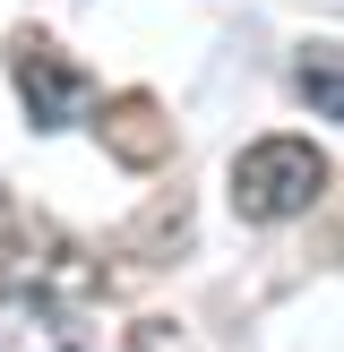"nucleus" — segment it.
Masks as SVG:
<instances>
[{
    "label": "nucleus",
    "instance_id": "39448f33",
    "mask_svg": "<svg viewBox=\"0 0 344 352\" xmlns=\"http://www.w3.org/2000/svg\"><path fill=\"white\" fill-rule=\"evenodd\" d=\"M292 95L319 120H344V43H301L292 52Z\"/></svg>",
    "mask_w": 344,
    "mask_h": 352
},
{
    "label": "nucleus",
    "instance_id": "7ed1b4c3",
    "mask_svg": "<svg viewBox=\"0 0 344 352\" xmlns=\"http://www.w3.org/2000/svg\"><path fill=\"white\" fill-rule=\"evenodd\" d=\"M0 352H95V344H86V327L69 318L43 284L0 275Z\"/></svg>",
    "mask_w": 344,
    "mask_h": 352
},
{
    "label": "nucleus",
    "instance_id": "423d86ee",
    "mask_svg": "<svg viewBox=\"0 0 344 352\" xmlns=\"http://www.w3.org/2000/svg\"><path fill=\"white\" fill-rule=\"evenodd\" d=\"M120 352H189V336H181L172 318H138V327H129V344H120Z\"/></svg>",
    "mask_w": 344,
    "mask_h": 352
},
{
    "label": "nucleus",
    "instance_id": "f257e3e1",
    "mask_svg": "<svg viewBox=\"0 0 344 352\" xmlns=\"http://www.w3.org/2000/svg\"><path fill=\"white\" fill-rule=\"evenodd\" d=\"M327 198V155L310 138H250L233 155V215L241 223H292Z\"/></svg>",
    "mask_w": 344,
    "mask_h": 352
},
{
    "label": "nucleus",
    "instance_id": "f03ea898",
    "mask_svg": "<svg viewBox=\"0 0 344 352\" xmlns=\"http://www.w3.org/2000/svg\"><path fill=\"white\" fill-rule=\"evenodd\" d=\"M9 78H17V103H26L34 129H69V120L95 103V78H86L52 34H17L9 43Z\"/></svg>",
    "mask_w": 344,
    "mask_h": 352
},
{
    "label": "nucleus",
    "instance_id": "20e7f679",
    "mask_svg": "<svg viewBox=\"0 0 344 352\" xmlns=\"http://www.w3.org/2000/svg\"><path fill=\"white\" fill-rule=\"evenodd\" d=\"M95 138L120 155V164H138V172L172 155V120L155 112L147 95H112V103H103V120H95Z\"/></svg>",
    "mask_w": 344,
    "mask_h": 352
}]
</instances>
